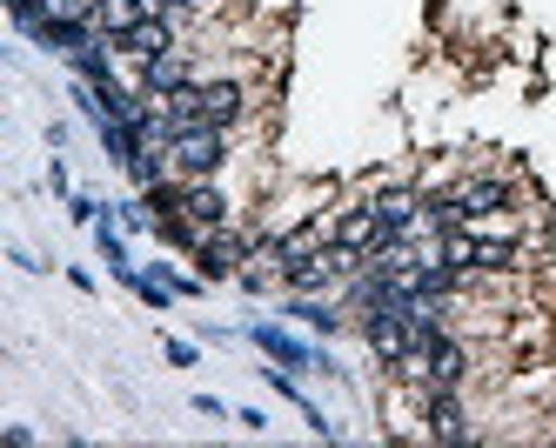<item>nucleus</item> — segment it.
Returning <instances> with one entry per match:
<instances>
[{"instance_id":"nucleus-1","label":"nucleus","mask_w":556,"mask_h":448,"mask_svg":"<svg viewBox=\"0 0 556 448\" xmlns=\"http://www.w3.org/2000/svg\"><path fill=\"white\" fill-rule=\"evenodd\" d=\"M168 154H175V168H181V175H194V181H208L222 161H228L222 128H181V135L168 141Z\"/></svg>"},{"instance_id":"nucleus-2","label":"nucleus","mask_w":556,"mask_h":448,"mask_svg":"<svg viewBox=\"0 0 556 448\" xmlns=\"http://www.w3.org/2000/svg\"><path fill=\"white\" fill-rule=\"evenodd\" d=\"M336 248H349V255H369V248H382V241H395L389 228H382V215H376V201H369V208H349L342 221H336Z\"/></svg>"},{"instance_id":"nucleus-3","label":"nucleus","mask_w":556,"mask_h":448,"mask_svg":"<svg viewBox=\"0 0 556 448\" xmlns=\"http://www.w3.org/2000/svg\"><path fill=\"white\" fill-rule=\"evenodd\" d=\"M114 48L135 54V61H154V54H168V48H175V21H168V14H141L122 40H114Z\"/></svg>"},{"instance_id":"nucleus-4","label":"nucleus","mask_w":556,"mask_h":448,"mask_svg":"<svg viewBox=\"0 0 556 448\" xmlns=\"http://www.w3.org/2000/svg\"><path fill=\"white\" fill-rule=\"evenodd\" d=\"M422 355H429V388H463L469 382V348L456 335H435Z\"/></svg>"},{"instance_id":"nucleus-5","label":"nucleus","mask_w":556,"mask_h":448,"mask_svg":"<svg viewBox=\"0 0 556 448\" xmlns=\"http://www.w3.org/2000/svg\"><path fill=\"white\" fill-rule=\"evenodd\" d=\"M422 422H429V435H435V441H463V435H469L456 388H429V395H422Z\"/></svg>"},{"instance_id":"nucleus-6","label":"nucleus","mask_w":556,"mask_h":448,"mask_svg":"<svg viewBox=\"0 0 556 448\" xmlns=\"http://www.w3.org/2000/svg\"><path fill=\"white\" fill-rule=\"evenodd\" d=\"M456 194V208H463V221H490L503 201H509V188L496 181V175H476V181H463V188H450Z\"/></svg>"},{"instance_id":"nucleus-7","label":"nucleus","mask_w":556,"mask_h":448,"mask_svg":"<svg viewBox=\"0 0 556 448\" xmlns=\"http://www.w3.org/2000/svg\"><path fill=\"white\" fill-rule=\"evenodd\" d=\"M194 261H202V274H208V281H222V274L242 268V241L222 234V228H208L202 241H194Z\"/></svg>"},{"instance_id":"nucleus-8","label":"nucleus","mask_w":556,"mask_h":448,"mask_svg":"<svg viewBox=\"0 0 556 448\" xmlns=\"http://www.w3.org/2000/svg\"><path fill=\"white\" fill-rule=\"evenodd\" d=\"M175 88H188V61L168 48V54H154V61H141V94H154V101H168Z\"/></svg>"},{"instance_id":"nucleus-9","label":"nucleus","mask_w":556,"mask_h":448,"mask_svg":"<svg viewBox=\"0 0 556 448\" xmlns=\"http://www.w3.org/2000/svg\"><path fill=\"white\" fill-rule=\"evenodd\" d=\"M181 215H188L194 228H222V221H228V201H222V188L194 181V188H181Z\"/></svg>"},{"instance_id":"nucleus-10","label":"nucleus","mask_w":556,"mask_h":448,"mask_svg":"<svg viewBox=\"0 0 556 448\" xmlns=\"http://www.w3.org/2000/svg\"><path fill=\"white\" fill-rule=\"evenodd\" d=\"M376 215H382V228H389V234H409V228L422 221V194L389 188V194H376Z\"/></svg>"},{"instance_id":"nucleus-11","label":"nucleus","mask_w":556,"mask_h":448,"mask_svg":"<svg viewBox=\"0 0 556 448\" xmlns=\"http://www.w3.org/2000/svg\"><path fill=\"white\" fill-rule=\"evenodd\" d=\"M255 342H262V348H268L275 361H282V369H308V361H315V355H308L302 342H289L282 329H255Z\"/></svg>"},{"instance_id":"nucleus-12","label":"nucleus","mask_w":556,"mask_h":448,"mask_svg":"<svg viewBox=\"0 0 556 448\" xmlns=\"http://www.w3.org/2000/svg\"><path fill=\"white\" fill-rule=\"evenodd\" d=\"M295 315L308 321V329H323V335H336V329H342V315H336L329 302H295Z\"/></svg>"},{"instance_id":"nucleus-13","label":"nucleus","mask_w":556,"mask_h":448,"mask_svg":"<svg viewBox=\"0 0 556 448\" xmlns=\"http://www.w3.org/2000/svg\"><path fill=\"white\" fill-rule=\"evenodd\" d=\"M54 14H67V21H81V27H94V14H101V0H54Z\"/></svg>"}]
</instances>
